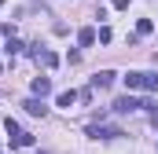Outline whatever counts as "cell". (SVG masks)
<instances>
[{
    "label": "cell",
    "mask_w": 158,
    "mask_h": 154,
    "mask_svg": "<svg viewBox=\"0 0 158 154\" xmlns=\"http://www.w3.org/2000/svg\"><path fill=\"white\" fill-rule=\"evenodd\" d=\"M121 81L129 92H155L158 88V74H151V70H129Z\"/></svg>",
    "instance_id": "6da1fadb"
},
{
    "label": "cell",
    "mask_w": 158,
    "mask_h": 154,
    "mask_svg": "<svg viewBox=\"0 0 158 154\" xmlns=\"http://www.w3.org/2000/svg\"><path fill=\"white\" fill-rule=\"evenodd\" d=\"M110 110L114 114H132V110H143V99H136V95H121L110 103Z\"/></svg>",
    "instance_id": "7a4b0ae2"
},
{
    "label": "cell",
    "mask_w": 158,
    "mask_h": 154,
    "mask_svg": "<svg viewBox=\"0 0 158 154\" xmlns=\"http://www.w3.org/2000/svg\"><path fill=\"white\" fill-rule=\"evenodd\" d=\"M88 136L92 140H118V136H125L118 125H88Z\"/></svg>",
    "instance_id": "3957f363"
},
{
    "label": "cell",
    "mask_w": 158,
    "mask_h": 154,
    "mask_svg": "<svg viewBox=\"0 0 158 154\" xmlns=\"http://www.w3.org/2000/svg\"><path fill=\"white\" fill-rule=\"evenodd\" d=\"M114 81H118V74H114V70H99V74L92 77V88H110Z\"/></svg>",
    "instance_id": "277c9868"
},
{
    "label": "cell",
    "mask_w": 158,
    "mask_h": 154,
    "mask_svg": "<svg viewBox=\"0 0 158 154\" xmlns=\"http://www.w3.org/2000/svg\"><path fill=\"white\" fill-rule=\"evenodd\" d=\"M22 107H26V114H30V117H44V114H48V107L40 103V95H33V99H26Z\"/></svg>",
    "instance_id": "5b68a950"
},
{
    "label": "cell",
    "mask_w": 158,
    "mask_h": 154,
    "mask_svg": "<svg viewBox=\"0 0 158 154\" xmlns=\"http://www.w3.org/2000/svg\"><path fill=\"white\" fill-rule=\"evenodd\" d=\"M96 40H99V37H96V26H85V30H77V44H81V48H92Z\"/></svg>",
    "instance_id": "8992f818"
},
{
    "label": "cell",
    "mask_w": 158,
    "mask_h": 154,
    "mask_svg": "<svg viewBox=\"0 0 158 154\" xmlns=\"http://www.w3.org/2000/svg\"><path fill=\"white\" fill-rule=\"evenodd\" d=\"M30 88H33V95H40V99H44V95L52 92V81H48V77H33V84H30Z\"/></svg>",
    "instance_id": "52a82bcc"
},
{
    "label": "cell",
    "mask_w": 158,
    "mask_h": 154,
    "mask_svg": "<svg viewBox=\"0 0 158 154\" xmlns=\"http://www.w3.org/2000/svg\"><path fill=\"white\" fill-rule=\"evenodd\" d=\"M33 143H37V140H33L30 132H19V136L11 140V147H33Z\"/></svg>",
    "instance_id": "ba28073f"
},
{
    "label": "cell",
    "mask_w": 158,
    "mask_h": 154,
    "mask_svg": "<svg viewBox=\"0 0 158 154\" xmlns=\"http://www.w3.org/2000/svg\"><path fill=\"white\" fill-rule=\"evenodd\" d=\"M151 30H155V22H151V18H140V22H136V37H147Z\"/></svg>",
    "instance_id": "9c48e42d"
},
{
    "label": "cell",
    "mask_w": 158,
    "mask_h": 154,
    "mask_svg": "<svg viewBox=\"0 0 158 154\" xmlns=\"http://www.w3.org/2000/svg\"><path fill=\"white\" fill-rule=\"evenodd\" d=\"M74 103H77V92H74V88H70V92H63V95H59V107H66V110H70V107H74Z\"/></svg>",
    "instance_id": "30bf717a"
},
{
    "label": "cell",
    "mask_w": 158,
    "mask_h": 154,
    "mask_svg": "<svg viewBox=\"0 0 158 154\" xmlns=\"http://www.w3.org/2000/svg\"><path fill=\"white\" fill-rule=\"evenodd\" d=\"M40 63L52 70V66H59V55H55V51H40Z\"/></svg>",
    "instance_id": "8fae6325"
},
{
    "label": "cell",
    "mask_w": 158,
    "mask_h": 154,
    "mask_svg": "<svg viewBox=\"0 0 158 154\" xmlns=\"http://www.w3.org/2000/svg\"><path fill=\"white\" fill-rule=\"evenodd\" d=\"M4 51H7V55H19V51H22V40H15V37H11L7 44H4Z\"/></svg>",
    "instance_id": "7c38bea8"
},
{
    "label": "cell",
    "mask_w": 158,
    "mask_h": 154,
    "mask_svg": "<svg viewBox=\"0 0 158 154\" xmlns=\"http://www.w3.org/2000/svg\"><path fill=\"white\" fill-rule=\"evenodd\" d=\"M4 132H7V136H11V140H15V136H19V125H15V121H11V117H7V121H4Z\"/></svg>",
    "instance_id": "4fadbf2b"
},
{
    "label": "cell",
    "mask_w": 158,
    "mask_h": 154,
    "mask_svg": "<svg viewBox=\"0 0 158 154\" xmlns=\"http://www.w3.org/2000/svg\"><path fill=\"white\" fill-rule=\"evenodd\" d=\"M110 4H114V7H129V0H110Z\"/></svg>",
    "instance_id": "5bb4252c"
},
{
    "label": "cell",
    "mask_w": 158,
    "mask_h": 154,
    "mask_svg": "<svg viewBox=\"0 0 158 154\" xmlns=\"http://www.w3.org/2000/svg\"><path fill=\"white\" fill-rule=\"evenodd\" d=\"M0 7H4V0H0Z\"/></svg>",
    "instance_id": "9a60e30c"
},
{
    "label": "cell",
    "mask_w": 158,
    "mask_h": 154,
    "mask_svg": "<svg viewBox=\"0 0 158 154\" xmlns=\"http://www.w3.org/2000/svg\"><path fill=\"white\" fill-rule=\"evenodd\" d=\"M0 70H4V66H0Z\"/></svg>",
    "instance_id": "2e32d148"
}]
</instances>
